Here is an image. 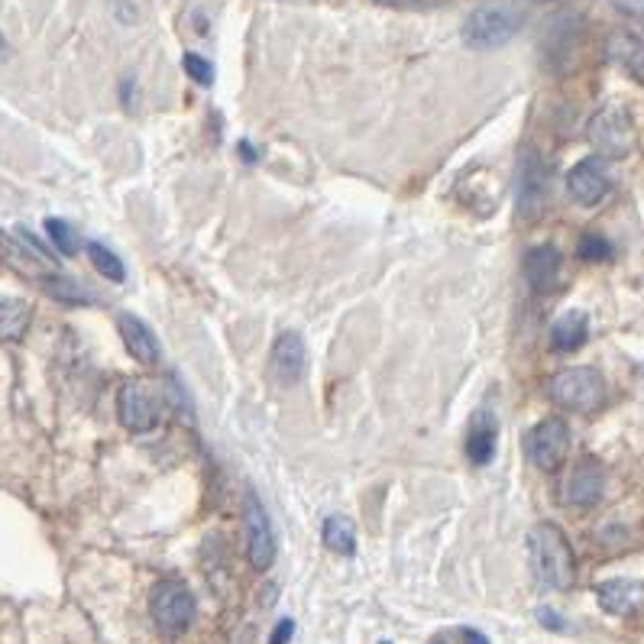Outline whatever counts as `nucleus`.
Returning <instances> with one entry per match:
<instances>
[{"label":"nucleus","mask_w":644,"mask_h":644,"mask_svg":"<svg viewBox=\"0 0 644 644\" xmlns=\"http://www.w3.org/2000/svg\"><path fill=\"white\" fill-rule=\"evenodd\" d=\"M528 558H531V573L544 590L563 593L577 580V560L567 534L558 524L541 521L528 531Z\"/></svg>","instance_id":"nucleus-1"},{"label":"nucleus","mask_w":644,"mask_h":644,"mask_svg":"<svg viewBox=\"0 0 644 644\" xmlns=\"http://www.w3.org/2000/svg\"><path fill=\"white\" fill-rule=\"evenodd\" d=\"M521 23H524V17L516 7H509V3H486V7H476L467 17L460 37H464V43L470 45V49H499L509 40H516Z\"/></svg>","instance_id":"nucleus-2"},{"label":"nucleus","mask_w":644,"mask_h":644,"mask_svg":"<svg viewBox=\"0 0 644 644\" xmlns=\"http://www.w3.org/2000/svg\"><path fill=\"white\" fill-rule=\"evenodd\" d=\"M551 402L563 412H596L605 402V380L593 366H570L551 380Z\"/></svg>","instance_id":"nucleus-3"},{"label":"nucleus","mask_w":644,"mask_h":644,"mask_svg":"<svg viewBox=\"0 0 644 644\" xmlns=\"http://www.w3.org/2000/svg\"><path fill=\"white\" fill-rule=\"evenodd\" d=\"M149 612H153V622L159 625L163 635H185L195 622V596L185 583L178 580H163L156 583L153 590V600H149Z\"/></svg>","instance_id":"nucleus-4"},{"label":"nucleus","mask_w":644,"mask_h":644,"mask_svg":"<svg viewBox=\"0 0 644 644\" xmlns=\"http://www.w3.org/2000/svg\"><path fill=\"white\" fill-rule=\"evenodd\" d=\"M121 425L133 434H149L163 422V392L146 380H127L117 398Z\"/></svg>","instance_id":"nucleus-5"},{"label":"nucleus","mask_w":644,"mask_h":644,"mask_svg":"<svg viewBox=\"0 0 644 644\" xmlns=\"http://www.w3.org/2000/svg\"><path fill=\"white\" fill-rule=\"evenodd\" d=\"M551 198V169L544 166L538 149H524L516 173V208L524 220L544 215Z\"/></svg>","instance_id":"nucleus-6"},{"label":"nucleus","mask_w":644,"mask_h":644,"mask_svg":"<svg viewBox=\"0 0 644 644\" xmlns=\"http://www.w3.org/2000/svg\"><path fill=\"white\" fill-rule=\"evenodd\" d=\"M590 143L605 159H625L635 149V124L632 114L619 104L602 107L600 114L590 121Z\"/></svg>","instance_id":"nucleus-7"},{"label":"nucleus","mask_w":644,"mask_h":644,"mask_svg":"<svg viewBox=\"0 0 644 644\" xmlns=\"http://www.w3.org/2000/svg\"><path fill=\"white\" fill-rule=\"evenodd\" d=\"M524 450L538 470H560V464L567 460V450H570V425L563 418H544L541 425L528 430Z\"/></svg>","instance_id":"nucleus-8"},{"label":"nucleus","mask_w":644,"mask_h":644,"mask_svg":"<svg viewBox=\"0 0 644 644\" xmlns=\"http://www.w3.org/2000/svg\"><path fill=\"white\" fill-rule=\"evenodd\" d=\"M243 538H247V560L257 573H266L276 560V534H272V521L266 516L259 496H247L243 502Z\"/></svg>","instance_id":"nucleus-9"},{"label":"nucleus","mask_w":644,"mask_h":644,"mask_svg":"<svg viewBox=\"0 0 644 644\" xmlns=\"http://www.w3.org/2000/svg\"><path fill=\"white\" fill-rule=\"evenodd\" d=\"M580 43H583V23H580V17L577 13H560L554 20H548L544 40H541L544 62L554 72H567L577 62Z\"/></svg>","instance_id":"nucleus-10"},{"label":"nucleus","mask_w":644,"mask_h":644,"mask_svg":"<svg viewBox=\"0 0 644 644\" xmlns=\"http://www.w3.org/2000/svg\"><path fill=\"white\" fill-rule=\"evenodd\" d=\"M609 191H612V178L605 173L602 159H583L567 173V195L583 208H596L609 198Z\"/></svg>","instance_id":"nucleus-11"},{"label":"nucleus","mask_w":644,"mask_h":644,"mask_svg":"<svg viewBox=\"0 0 644 644\" xmlns=\"http://www.w3.org/2000/svg\"><path fill=\"white\" fill-rule=\"evenodd\" d=\"M605 492V470H602L600 460L593 457H583L570 476H567V486H563V502L567 506H577V509H586V506H596Z\"/></svg>","instance_id":"nucleus-12"},{"label":"nucleus","mask_w":644,"mask_h":644,"mask_svg":"<svg viewBox=\"0 0 644 644\" xmlns=\"http://www.w3.org/2000/svg\"><path fill=\"white\" fill-rule=\"evenodd\" d=\"M304 366H308V350H304L301 334H295V331L279 334L276 344H272V370H276V376L285 386H292V383H299L301 376H304Z\"/></svg>","instance_id":"nucleus-13"},{"label":"nucleus","mask_w":644,"mask_h":644,"mask_svg":"<svg viewBox=\"0 0 644 644\" xmlns=\"http://www.w3.org/2000/svg\"><path fill=\"white\" fill-rule=\"evenodd\" d=\"M560 262H563V257H560L558 247H551V243H541V247L528 250L524 253V279H528V285L534 292H551L560 279Z\"/></svg>","instance_id":"nucleus-14"},{"label":"nucleus","mask_w":644,"mask_h":644,"mask_svg":"<svg viewBox=\"0 0 644 644\" xmlns=\"http://www.w3.org/2000/svg\"><path fill=\"white\" fill-rule=\"evenodd\" d=\"M117 328H121V337H124L127 353L136 360V363H143V366L159 363V341H156V334L146 328V321H139L136 314L124 311V314L117 318Z\"/></svg>","instance_id":"nucleus-15"},{"label":"nucleus","mask_w":644,"mask_h":644,"mask_svg":"<svg viewBox=\"0 0 644 644\" xmlns=\"http://www.w3.org/2000/svg\"><path fill=\"white\" fill-rule=\"evenodd\" d=\"M596 600L609 615H635L644 605V583H638V580H605L596 586Z\"/></svg>","instance_id":"nucleus-16"},{"label":"nucleus","mask_w":644,"mask_h":644,"mask_svg":"<svg viewBox=\"0 0 644 644\" xmlns=\"http://www.w3.org/2000/svg\"><path fill=\"white\" fill-rule=\"evenodd\" d=\"M496 440H499V425L489 412H479L467 430V460L472 467H486L496 457Z\"/></svg>","instance_id":"nucleus-17"},{"label":"nucleus","mask_w":644,"mask_h":644,"mask_svg":"<svg viewBox=\"0 0 644 644\" xmlns=\"http://www.w3.org/2000/svg\"><path fill=\"white\" fill-rule=\"evenodd\" d=\"M590 337V318L586 311H563L554 328H551V341H554V350H563V353H573L580 346L586 344Z\"/></svg>","instance_id":"nucleus-18"},{"label":"nucleus","mask_w":644,"mask_h":644,"mask_svg":"<svg viewBox=\"0 0 644 644\" xmlns=\"http://www.w3.org/2000/svg\"><path fill=\"white\" fill-rule=\"evenodd\" d=\"M33 324V308L23 299H3L0 295V341L3 344H17L27 337Z\"/></svg>","instance_id":"nucleus-19"},{"label":"nucleus","mask_w":644,"mask_h":644,"mask_svg":"<svg viewBox=\"0 0 644 644\" xmlns=\"http://www.w3.org/2000/svg\"><path fill=\"white\" fill-rule=\"evenodd\" d=\"M609 59H612L622 72H629L632 79L644 82V43L638 37H632V33H615V37L609 40Z\"/></svg>","instance_id":"nucleus-20"},{"label":"nucleus","mask_w":644,"mask_h":644,"mask_svg":"<svg viewBox=\"0 0 644 644\" xmlns=\"http://www.w3.org/2000/svg\"><path fill=\"white\" fill-rule=\"evenodd\" d=\"M321 538H324V548L341 554V558H353L356 554V531H353V521L344 516H331L321 528Z\"/></svg>","instance_id":"nucleus-21"},{"label":"nucleus","mask_w":644,"mask_h":644,"mask_svg":"<svg viewBox=\"0 0 644 644\" xmlns=\"http://www.w3.org/2000/svg\"><path fill=\"white\" fill-rule=\"evenodd\" d=\"M45 295L59 301H69V304H87L91 295L75 282V279H65V276H43Z\"/></svg>","instance_id":"nucleus-22"},{"label":"nucleus","mask_w":644,"mask_h":644,"mask_svg":"<svg viewBox=\"0 0 644 644\" xmlns=\"http://www.w3.org/2000/svg\"><path fill=\"white\" fill-rule=\"evenodd\" d=\"M87 257L94 262V269L104 276V279H111V282H124L127 279V269H124V262L114 257L104 243H87Z\"/></svg>","instance_id":"nucleus-23"},{"label":"nucleus","mask_w":644,"mask_h":644,"mask_svg":"<svg viewBox=\"0 0 644 644\" xmlns=\"http://www.w3.org/2000/svg\"><path fill=\"white\" fill-rule=\"evenodd\" d=\"M45 233H49V240L55 243V250H59L62 257H75V253L82 250L79 233H75L65 220H59V217H49V220H45Z\"/></svg>","instance_id":"nucleus-24"},{"label":"nucleus","mask_w":644,"mask_h":644,"mask_svg":"<svg viewBox=\"0 0 644 644\" xmlns=\"http://www.w3.org/2000/svg\"><path fill=\"white\" fill-rule=\"evenodd\" d=\"M577 253H580L583 262H605V259L612 257V243L602 233H583Z\"/></svg>","instance_id":"nucleus-25"},{"label":"nucleus","mask_w":644,"mask_h":644,"mask_svg":"<svg viewBox=\"0 0 644 644\" xmlns=\"http://www.w3.org/2000/svg\"><path fill=\"white\" fill-rule=\"evenodd\" d=\"M181 65H185V72L198 82V85H215V65L205 59V55H198V52H188L185 59H181Z\"/></svg>","instance_id":"nucleus-26"},{"label":"nucleus","mask_w":644,"mask_h":644,"mask_svg":"<svg viewBox=\"0 0 644 644\" xmlns=\"http://www.w3.org/2000/svg\"><path fill=\"white\" fill-rule=\"evenodd\" d=\"M292 632H295V622H292V619H282V622L276 625V632H272L269 644H289L292 642Z\"/></svg>","instance_id":"nucleus-27"},{"label":"nucleus","mask_w":644,"mask_h":644,"mask_svg":"<svg viewBox=\"0 0 644 644\" xmlns=\"http://www.w3.org/2000/svg\"><path fill=\"white\" fill-rule=\"evenodd\" d=\"M383 7H395V10H428L434 0H373Z\"/></svg>","instance_id":"nucleus-28"},{"label":"nucleus","mask_w":644,"mask_h":644,"mask_svg":"<svg viewBox=\"0 0 644 644\" xmlns=\"http://www.w3.org/2000/svg\"><path fill=\"white\" fill-rule=\"evenodd\" d=\"M538 619H541V622H544L548 629H554V632H563V619H560V615H554L551 609H541V612H538Z\"/></svg>","instance_id":"nucleus-29"},{"label":"nucleus","mask_w":644,"mask_h":644,"mask_svg":"<svg viewBox=\"0 0 644 644\" xmlns=\"http://www.w3.org/2000/svg\"><path fill=\"white\" fill-rule=\"evenodd\" d=\"M460 638H464V644H489V638H486V635H479L476 629H464V632H460Z\"/></svg>","instance_id":"nucleus-30"},{"label":"nucleus","mask_w":644,"mask_h":644,"mask_svg":"<svg viewBox=\"0 0 644 644\" xmlns=\"http://www.w3.org/2000/svg\"><path fill=\"white\" fill-rule=\"evenodd\" d=\"M7 55H10V45H7L3 33H0V59H7Z\"/></svg>","instance_id":"nucleus-31"},{"label":"nucleus","mask_w":644,"mask_h":644,"mask_svg":"<svg viewBox=\"0 0 644 644\" xmlns=\"http://www.w3.org/2000/svg\"><path fill=\"white\" fill-rule=\"evenodd\" d=\"M430 644H444V638H434V642H430Z\"/></svg>","instance_id":"nucleus-32"},{"label":"nucleus","mask_w":644,"mask_h":644,"mask_svg":"<svg viewBox=\"0 0 644 644\" xmlns=\"http://www.w3.org/2000/svg\"><path fill=\"white\" fill-rule=\"evenodd\" d=\"M383 644H388V642H383Z\"/></svg>","instance_id":"nucleus-33"}]
</instances>
